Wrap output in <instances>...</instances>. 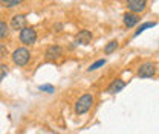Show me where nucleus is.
<instances>
[{"mask_svg":"<svg viewBox=\"0 0 159 134\" xmlns=\"http://www.w3.org/2000/svg\"><path fill=\"white\" fill-rule=\"evenodd\" d=\"M9 26L6 24V21H3V20H0V40L6 38L8 35H9Z\"/></svg>","mask_w":159,"mask_h":134,"instance_id":"12","label":"nucleus"},{"mask_svg":"<svg viewBox=\"0 0 159 134\" xmlns=\"http://www.w3.org/2000/svg\"><path fill=\"white\" fill-rule=\"evenodd\" d=\"M116 49H118V41H116V40H112V41L104 47V54H106V55H110V54H113Z\"/></svg>","mask_w":159,"mask_h":134,"instance_id":"14","label":"nucleus"},{"mask_svg":"<svg viewBox=\"0 0 159 134\" xmlns=\"http://www.w3.org/2000/svg\"><path fill=\"white\" fill-rule=\"evenodd\" d=\"M21 2L23 0H0V6L2 8H16Z\"/></svg>","mask_w":159,"mask_h":134,"instance_id":"13","label":"nucleus"},{"mask_svg":"<svg viewBox=\"0 0 159 134\" xmlns=\"http://www.w3.org/2000/svg\"><path fill=\"white\" fill-rule=\"evenodd\" d=\"M26 21H28V19L25 14H17L11 19V28L14 31H21L23 28H26Z\"/></svg>","mask_w":159,"mask_h":134,"instance_id":"8","label":"nucleus"},{"mask_svg":"<svg viewBox=\"0 0 159 134\" xmlns=\"http://www.w3.org/2000/svg\"><path fill=\"white\" fill-rule=\"evenodd\" d=\"M61 55H63V47L58 46V44H51V46H48V49H46V52H44V58H46L48 61H55V59L61 58Z\"/></svg>","mask_w":159,"mask_h":134,"instance_id":"6","label":"nucleus"},{"mask_svg":"<svg viewBox=\"0 0 159 134\" xmlns=\"http://www.w3.org/2000/svg\"><path fill=\"white\" fill-rule=\"evenodd\" d=\"M122 21H124V26L130 29V28H135L141 21V17H139L138 14H133V12H125L122 15Z\"/></svg>","mask_w":159,"mask_h":134,"instance_id":"7","label":"nucleus"},{"mask_svg":"<svg viewBox=\"0 0 159 134\" xmlns=\"http://www.w3.org/2000/svg\"><path fill=\"white\" fill-rule=\"evenodd\" d=\"M6 57H8V47L3 43H0V59H3Z\"/></svg>","mask_w":159,"mask_h":134,"instance_id":"18","label":"nucleus"},{"mask_svg":"<svg viewBox=\"0 0 159 134\" xmlns=\"http://www.w3.org/2000/svg\"><path fill=\"white\" fill-rule=\"evenodd\" d=\"M147 2H148V0H125V5H127L129 12L141 14V12L145 11V8H147Z\"/></svg>","mask_w":159,"mask_h":134,"instance_id":"5","label":"nucleus"},{"mask_svg":"<svg viewBox=\"0 0 159 134\" xmlns=\"http://www.w3.org/2000/svg\"><path fill=\"white\" fill-rule=\"evenodd\" d=\"M20 41L25 44V46H32L35 41H37V31L31 26H26L20 31Z\"/></svg>","mask_w":159,"mask_h":134,"instance_id":"3","label":"nucleus"},{"mask_svg":"<svg viewBox=\"0 0 159 134\" xmlns=\"http://www.w3.org/2000/svg\"><path fill=\"white\" fill-rule=\"evenodd\" d=\"M92 38H93L92 32L87 31V29H83V31H80L78 34H77L75 43H77V44H83V46H87V44L92 41Z\"/></svg>","mask_w":159,"mask_h":134,"instance_id":"9","label":"nucleus"},{"mask_svg":"<svg viewBox=\"0 0 159 134\" xmlns=\"http://www.w3.org/2000/svg\"><path fill=\"white\" fill-rule=\"evenodd\" d=\"M107 61H106V58H102V59H98V61H95L93 64H90V67L87 69V72H95V70H98V69H101L104 64H106Z\"/></svg>","mask_w":159,"mask_h":134,"instance_id":"15","label":"nucleus"},{"mask_svg":"<svg viewBox=\"0 0 159 134\" xmlns=\"http://www.w3.org/2000/svg\"><path fill=\"white\" fill-rule=\"evenodd\" d=\"M12 63L16 64V66H19V67H25L28 63H29V59H31V50L28 49V47H17L14 52H12Z\"/></svg>","mask_w":159,"mask_h":134,"instance_id":"2","label":"nucleus"},{"mask_svg":"<svg viewBox=\"0 0 159 134\" xmlns=\"http://www.w3.org/2000/svg\"><path fill=\"white\" fill-rule=\"evenodd\" d=\"M6 75H8V66L3 64V63H0V82L6 78Z\"/></svg>","mask_w":159,"mask_h":134,"instance_id":"16","label":"nucleus"},{"mask_svg":"<svg viewBox=\"0 0 159 134\" xmlns=\"http://www.w3.org/2000/svg\"><path fill=\"white\" fill-rule=\"evenodd\" d=\"M93 95H90V93H84L83 96H80L78 99H77V102H75V115H86L90 108H92V105H93Z\"/></svg>","mask_w":159,"mask_h":134,"instance_id":"1","label":"nucleus"},{"mask_svg":"<svg viewBox=\"0 0 159 134\" xmlns=\"http://www.w3.org/2000/svg\"><path fill=\"white\" fill-rule=\"evenodd\" d=\"M156 75V64L152 61H145L138 67L139 78H153Z\"/></svg>","mask_w":159,"mask_h":134,"instance_id":"4","label":"nucleus"},{"mask_svg":"<svg viewBox=\"0 0 159 134\" xmlns=\"http://www.w3.org/2000/svg\"><path fill=\"white\" fill-rule=\"evenodd\" d=\"M155 26H156V23H155V21H147V23H142L138 29H136V32L133 34V37L136 38V37H139V35H141L145 29H148V28H155Z\"/></svg>","mask_w":159,"mask_h":134,"instance_id":"11","label":"nucleus"},{"mask_svg":"<svg viewBox=\"0 0 159 134\" xmlns=\"http://www.w3.org/2000/svg\"><path fill=\"white\" fill-rule=\"evenodd\" d=\"M39 90L46 92V93H54V85H51V84H44V85H40Z\"/></svg>","mask_w":159,"mask_h":134,"instance_id":"17","label":"nucleus"},{"mask_svg":"<svg viewBox=\"0 0 159 134\" xmlns=\"http://www.w3.org/2000/svg\"><path fill=\"white\" fill-rule=\"evenodd\" d=\"M124 87H125V82L118 78V79L112 81V84L107 87V93H109V95H116V93H119Z\"/></svg>","mask_w":159,"mask_h":134,"instance_id":"10","label":"nucleus"}]
</instances>
